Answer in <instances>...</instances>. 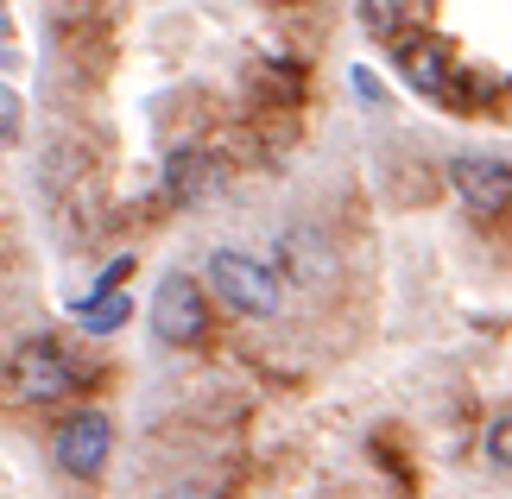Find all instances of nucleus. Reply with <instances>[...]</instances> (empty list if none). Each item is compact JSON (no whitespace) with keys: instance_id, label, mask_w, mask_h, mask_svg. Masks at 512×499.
<instances>
[{"instance_id":"obj_5","label":"nucleus","mask_w":512,"mask_h":499,"mask_svg":"<svg viewBox=\"0 0 512 499\" xmlns=\"http://www.w3.org/2000/svg\"><path fill=\"white\" fill-rule=\"evenodd\" d=\"M108 449H114V424L102 411H76L64 430H57V468L70 481H95L108 468Z\"/></svg>"},{"instance_id":"obj_8","label":"nucleus","mask_w":512,"mask_h":499,"mask_svg":"<svg viewBox=\"0 0 512 499\" xmlns=\"http://www.w3.org/2000/svg\"><path fill=\"white\" fill-rule=\"evenodd\" d=\"M285 266L298 272V285H323L336 259H329V241H323L317 228H291L285 234Z\"/></svg>"},{"instance_id":"obj_11","label":"nucleus","mask_w":512,"mask_h":499,"mask_svg":"<svg viewBox=\"0 0 512 499\" xmlns=\"http://www.w3.org/2000/svg\"><path fill=\"white\" fill-rule=\"evenodd\" d=\"M487 462L512 474V417H500V424L487 430Z\"/></svg>"},{"instance_id":"obj_10","label":"nucleus","mask_w":512,"mask_h":499,"mask_svg":"<svg viewBox=\"0 0 512 499\" xmlns=\"http://www.w3.org/2000/svg\"><path fill=\"white\" fill-rule=\"evenodd\" d=\"M361 19L380 38H392V32H399V0H361Z\"/></svg>"},{"instance_id":"obj_1","label":"nucleus","mask_w":512,"mask_h":499,"mask_svg":"<svg viewBox=\"0 0 512 499\" xmlns=\"http://www.w3.org/2000/svg\"><path fill=\"white\" fill-rule=\"evenodd\" d=\"M209 291L241 316H279V304H285V278L272 272L266 259L241 253V247H215L209 253Z\"/></svg>"},{"instance_id":"obj_9","label":"nucleus","mask_w":512,"mask_h":499,"mask_svg":"<svg viewBox=\"0 0 512 499\" xmlns=\"http://www.w3.org/2000/svg\"><path fill=\"white\" fill-rule=\"evenodd\" d=\"M127 291H95L89 297V304H76V323H83L89 335H114V329H121L127 323Z\"/></svg>"},{"instance_id":"obj_12","label":"nucleus","mask_w":512,"mask_h":499,"mask_svg":"<svg viewBox=\"0 0 512 499\" xmlns=\"http://www.w3.org/2000/svg\"><path fill=\"white\" fill-rule=\"evenodd\" d=\"M165 499H222V493H215V487H196V481H190V487H171Z\"/></svg>"},{"instance_id":"obj_2","label":"nucleus","mask_w":512,"mask_h":499,"mask_svg":"<svg viewBox=\"0 0 512 499\" xmlns=\"http://www.w3.org/2000/svg\"><path fill=\"white\" fill-rule=\"evenodd\" d=\"M0 386L19 405H57L64 392H76V361L57 342H19L7 373H0Z\"/></svg>"},{"instance_id":"obj_6","label":"nucleus","mask_w":512,"mask_h":499,"mask_svg":"<svg viewBox=\"0 0 512 499\" xmlns=\"http://www.w3.org/2000/svg\"><path fill=\"white\" fill-rule=\"evenodd\" d=\"M399 45V70L418 95H443L449 89V45L443 38H392Z\"/></svg>"},{"instance_id":"obj_7","label":"nucleus","mask_w":512,"mask_h":499,"mask_svg":"<svg viewBox=\"0 0 512 499\" xmlns=\"http://www.w3.org/2000/svg\"><path fill=\"white\" fill-rule=\"evenodd\" d=\"M215 184H222V165L209 152L184 146V152L165 158V196L171 203H203V196H215Z\"/></svg>"},{"instance_id":"obj_4","label":"nucleus","mask_w":512,"mask_h":499,"mask_svg":"<svg viewBox=\"0 0 512 499\" xmlns=\"http://www.w3.org/2000/svg\"><path fill=\"white\" fill-rule=\"evenodd\" d=\"M449 190H456V203L475 215V222H494V215L512 209V165L481 158V152H462L456 165H449Z\"/></svg>"},{"instance_id":"obj_3","label":"nucleus","mask_w":512,"mask_h":499,"mask_svg":"<svg viewBox=\"0 0 512 499\" xmlns=\"http://www.w3.org/2000/svg\"><path fill=\"white\" fill-rule=\"evenodd\" d=\"M152 335L159 342H171V348H196L209 335V297H203V285L196 278H184V272H171L159 291H152Z\"/></svg>"}]
</instances>
